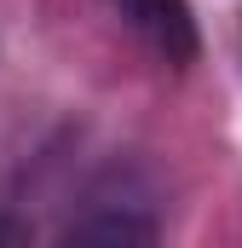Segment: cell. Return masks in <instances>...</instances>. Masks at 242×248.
Returning <instances> with one entry per match:
<instances>
[{"label":"cell","mask_w":242,"mask_h":248,"mask_svg":"<svg viewBox=\"0 0 242 248\" xmlns=\"http://www.w3.org/2000/svg\"><path fill=\"white\" fill-rule=\"evenodd\" d=\"M87 208L63 225V237L69 243H150L162 225H156V196L150 185L133 173V168H110L104 179H92L87 196H81Z\"/></svg>","instance_id":"obj_1"},{"label":"cell","mask_w":242,"mask_h":248,"mask_svg":"<svg viewBox=\"0 0 242 248\" xmlns=\"http://www.w3.org/2000/svg\"><path fill=\"white\" fill-rule=\"evenodd\" d=\"M110 12L121 17L127 35H138L162 63H184L202 58V23H196V6L190 0H104Z\"/></svg>","instance_id":"obj_2"}]
</instances>
